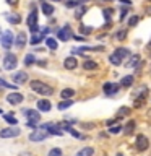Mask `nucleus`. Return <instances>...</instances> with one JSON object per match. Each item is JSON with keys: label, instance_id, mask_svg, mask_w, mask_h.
<instances>
[{"label": "nucleus", "instance_id": "5701e85b", "mask_svg": "<svg viewBox=\"0 0 151 156\" xmlns=\"http://www.w3.org/2000/svg\"><path fill=\"white\" fill-rule=\"evenodd\" d=\"M83 68H85V70H96L97 63L94 60H86L85 63H83Z\"/></svg>", "mask_w": 151, "mask_h": 156}, {"label": "nucleus", "instance_id": "2eb2a0df", "mask_svg": "<svg viewBox=\"0 0 151 156\" xmlns=\"http://www.w3.org/2000/svg\"><path fill=\"white\" fill-rule=\"evenodd\" d=\"M51 101H47V99H39L37 101V109L39 111H42V112H49L51 111Z\"/></svg>", "mask_w": 151, "mask_h": 156}, {"label": "nucleus", "instance_id": "37998d69", "mask_svg": "<svg viewBox=\"0 0 151 156\" xmlns=\"http://www.w3.org/2000/svg\"><path fill=\"white\" fill-rule=\"evenodd\" d=\"M125 15H127V10H122V13H120V20H124V18H125Z\"/></svg>", "mask_w": 151, "mask_h": 156}, {"label": "nucleus", "instance_id": "bb28decb", "mask_svg": "<svg viewBox=\"0 0 151 156\" xmlns=\"http://www.w3.org/2000/svg\"><path fill=\"white\" fill-rule=\"evenodd\" d=\"M34 62H36V57H34L33 54H28V55L24 57V65H26V67H31Z\"/></svg>", "mask_w": 151, "mask_h": 156}, {"label": "nucleus", "instance_id": "79ce46f5", "mask_svg": "<svg viewBox=\"0 0 151 156\" xmlns=\"http://www.w3.org/2000/svg\"><path fill=\"white\" fill-rule=\"evenodd\" d=\"M7 3H8V5H12V7H13V5H16V3H18V0H7Z\"/></svg>", "mask_w": 151, "mask_h": 156}, {"label": "nucleus", "instance_id": "dca6fc26", "mask_svg": "<svg viewBox=\"0 0 151 156\" xmlns=\"http://www.w3.org/2000/svg\"><path fill=\"white\" fill-rule=\"evenodd\" d=\"M119 85H115V83H106L104 85V91L106 94H115L117 91H119Z\"/></svg>", "mask_w": 151, "mask_h": 156}, {"label": "nucleus", "instance_id": "f3484780", "mask_svg": "<svg viewBox=\"0 0 151 156\" xmlns=\"http://www.w3.org/2000/svg\"><path fill=\"white\" fill-rule=\"evenodd\" d=\"M136 65H140V55H138V54H135V55H130L128 60H127V65H125V67L133 68V67H136Z\"/></svg>", "mask_w": 151, "mask_h": 156}, {"label": "nucleus", "instance_id": "7c9ffc66", "mask_svg": "<svg viewBox=\"0 0 151 156\" xmlns=\"http://www.w3.org/2000/svg\"><path fill=\"white\" fill-rule=\"evenodd\" d=\"M109 62L112 63V65H120L122 63V60L117 55H114V54H112V55H109Z\"/></svg>", "mask_w": 151, "mask_h": 156}, {"label": "nucleus", "instance_id": "a19ab883", "mask_svg": "<svg viewBox=\"0 0 151 156\" xmlns=\"http://www.w3.org/2000/svg\"><path fill=\"white\" fill-rule=\"evenodd\" d=\"M111 13H112V10H111V8L104 10V16H106V18H111Z\"/></svg>", "mask_w": 151, "mask_h": 156}, {"label": "nucleus", "instance_id": "6ab92c4d", "mask_svg": "<svg viewBox=\"0 0 151 156\" xmlns=\"http://www.w3.org/2000/svg\"><path fill=\"white\" fill-rule=\"evenodd\" d=\"M42 39H46V37H44V33H34L31 36V39H29V42H31L33 46H36V44H39Z\"/></svg>", "mask_w": 151, "mask_h": 156}, {"label": "nucleus", "instance_id": "cd10ccee", "mask_svg": "<svg viewBox=\"0 0 151 156\" xmlns=\"http://www.w3.org/2000/svg\"><path fill=\"white\" fill-rule=\"evenodd\" d=\"M7 20L13 24H18L19 21H21V16H19V15H7Z\"/></svg>", "mask_w": 151, "mask_h": 156}, {"label": "nucleus", "instance_id": "c85d7f7f", "mask_svg": "<svg viewBox=\"0 0 151 156\" xmlns=\"http://www.w3.org/2000/svg\"><path fill=\"white\" fill-rule=\"evenodd\" d=\"M3 119L7 120L10 125H16V124H18V119H15L12 114H5V115H3Z\"/></svg>", "mask_w": 151, "mask_h": 156}, {"label": "nucleus", "instance_id": "c03bdc74", "mask_svg": "<svg viewBox=\"0 0 151 156\" xmlns=\"http://www.w3.org/2000/svg\"><path fill=\"white\" fill-rule=\"evenodd\" d=\"M120 2H122V3H127V5H132L130 0H120Z\"/></svg>", "mask_w": 151, "mask_h": 156}, {"label": "nucleus", "instance_id": "4be33fe9", "mask_svg": "<svg viewBox=\"0 0 151 156\" xmlns=\"http://www.w3.org/2000/svg\"><path fill=\"white\" fill-rule=\"evenodd\" d=\"M46 44H47L49 49H52V51H57V47H58V44L54 37H46Z\"/></svg>", "mask_w": 151, "mask_h": 156}, {"label": "nucleus", "instance_id": "8fccbe9b", "mask_svg": "<svg viewBox=\"0 0 151 156\" xmlns=\"http://www.w3.org/2000/svg\"><path fill=\"white\" fill-rule=\"evenodd\" d=\"M0 112H2V111H0Z\"/></svg>", "mask_w": 151, "mask_h": 156}, {"label": "nucleus", "instance_id": "4468645a", "mask_svg": "<svg viewBox=\"0 0 151 156\" xmlns=\"http://www.w3.org/2000/svg\"><path fill=\"white\" fill-rule=\"evenodd\" d=\"M76 65H78V62H76L75 57H67L65 60H63V67H65L67 70H73V68H76Z\"/></svg>", "mask_w": 151, "mask_h": 156}, {"label": "nucleus", "instance_id": "de8ad7c7", "mask_svg": "<svg viewBox=\"0 0 151 156\" xmlns=\"http://www.w3.org/2000/svg\"><path fill=\"white\" fill-rule=\"evenodd\" d=\"M117 156H122V154H117Z\"/></svg>", "mask_w": 151, "mask_h": 156}, {"label": "nucleus", "instance_id": "58836bf2", "mask_svg": "<svg viewBox=\"0 0 151 156\" xmlns=\"http://www.w3.org/2000/svg\"><path fill=\"white\" fill-rule=\"evenodd\" d=\"M120 130H122V127H120V125H115V127H111V129H109L111 133H119Z\"/></svg>", "mask_w": 151, "mask_h": 156}, {"label": "nucleus", "instance_id": "f03ea898", "mask_svg": "<svg viewBox=\"0 0 151 156\" xmlns=\"http://www.w3.org/2000/svg\"><path fill=\"white\" fill-rule=\"evenodd\" d=\"M16 63H18V58L13 52L5 54V57H3V68L5 70H13L16 67Z\"/></svg>", "mask_w": 151, "mask_h": 156}, {"label": "nucleus", "instance_id": "412c9836", "mask_svg": "<svg viewBox=\"0 0 151 156\" xmlns=\"http://www.w3.org/2000/svg\"><path fill=\"white\" fill-rule=\"evenodd\" d=\"M93 154H94V150L91 146H86V148H81L75 156H93Z\"/></svg>", "mask_w": 151, "mask_h": 156}, {"label": "nucleus", "instance_id": "473e14b6", "mask_svg": "<svg viewBox=\"0 0 151 156\" xmlns=\"http://www.w3.org/2000/svg\"><path fill=\"white\" fill-rule=\"evenodd\" d=\"M128 114H130L128 107H122V109H119V117L117 119H120V115H128Z\"/></svg>", "mask_w": 151, "mask_h": 156}, {"label": "nucleus", "instance_id": "f704fd0d", "mask_svg": "<svg viewBox=\"0 0 151 156\" xmlns=\"http://www.w3.org/2000/svg\"><path fill=\"white\" fill-rule=\"evenodd\" d=\"M138 20H140V18L136 16V15H135V16H132V18L128 20V26H135V24L138 23Z\"/></svg>", "mask_w": 151, "mask_h": 156}, {"label": "nucleus", "instance_id": "9b49d317", "mask_svg": "<svg viewBox=\"0 0 151 156\" xmlns=\"http://www.w3.org/2000/svg\"><path fill=\"white\" fill-rule=\"evenodd\" d=\"M47 132H44V130H34L31 135H29V140L31 141H42V140H46L47 138Z\"/></svg>", "mask_w": 151, "mask_h": 156}, {"label": "nucleus", "instance_id": "49530a36", "mask_svg": "<svg viewBox=\"0 0 151 156\" xmlns=\"http://www.w3.org/2000/svg\"><path fill=\"white\" fill-rule=\"evenodd\" d=\"M104 2H111V0H104Z\"/></svg>", "mask_w": 151, "mask_h": 156}, {"label": "nucleus", "instance_id": "f8f14e48", "mask_svg": "<svg viewBox=\"0 0 151 156\" xmlns=\"http://www.w3.org/2000/svg\"><path fill=\"white\" fill-rule=\"evenodd\" d=\"M24 114L28 115V122H33V124H37L39 120H41V117H39V112L37 111H33V109H28Z\"/></svg>", "mask_w": 151, "mask_h": 156}, {"label": "nucleus", "instance_id": "e433bc0d", "mask_svg": "<svg viewBox=\"0 0 151 156\" xmlns=\"http://www.w3.org/2000/svg\"><path fill=\"white\" fill-rule=\"evenodd\" d=\"M80 31H81V34H90L93 29L90 26H80Z\"/></svg>", "mask_w": 151, "mask_h": 156}, {"label": "nucleus", "instance_id": "3c124183", "mask_svg": "<svg viewBox=\"0 0 151 156\" xmlns=\"http://www.w3.org/2000/svg\"><path fill=\"white\" fill-rule=\"evenodd\" d=\"M57 2H58V0H57Z\"/></svg>", "mask_w": 151, "mask_h": 156}, {"label": "nucleus", "instance_id": "39448f33", "mask_svg": "<svg viewBox=\"0 0 151 156\" xmlns=\"http://www.w3.org/2000/svg\"><path fill=\"white\" fill-rule=\"evenodd\" d=\"M57 37L60 39V41H68V39H72L73 37V34H72V29H70V26H68V24H65V26L63 28H60L57 31Z\"/></svg>", "mask_w": 151, "mask_h": 156}, {"label": "nucleus", "instance_id": "aec40b11", "mask_svg": "<svg viewBox=\"0 0 151 156\" xmlns=\"http://www.w3.org/2000/svg\"><path fill=\"white\" fill-rule=\"evenodd\" d=\"M41 8H42V12H44L46 16H51V15L54 13V7H52L51 3H47V2H42L41 3Z\"/></svg>", "mask_w": 151, "mask_h": 156}, {"label": "nucleus", "instance_id": "f257e3e1", "mask_svg": "<svg viewBox=\"0 0 151 156\" xmlns=\"http://www.w3.org/2000/svg\"><path fill=\"white\" fill-rule=\"evenodd\" d=\"M31 88H33L34 93H37V94H41V96H52L54 94L52 88L49 86V85H46V83L39 81V80L31 81Z\"/></svg>", "mask_w": 151, "mask_h": 156}, {"label": "nucleus", "instance_id": "9d476101", "mask_svg": "<svg viewBox=\"0 0 151 156\" xmlns=\"http://www.w3.org/2000/svg\"><path fill=\"white\" fill-rule=\"evenodd\" d=\"M148 146H149V141H148V138H146L145 135H138V136H136V150H138V151H145Z\"/></svg>", "mask_w": 151, "mask_h": 156}, {"label": "nucleus", "instance_id": "20e7f679", "mask_svg": "<svg viewBox=\"0 0 151 156\" xmlns=\"http://www.w3.org/2000/svg\"><path fill=\"white\" fill-rule=\"evenodd\" d=\"M28 26H29V29H31L33 34L37 33L39 26H37V12H36V8H33L31 13H29V16H28Z\"/></svg>", "mask_w": 151, "mask_h": 156}, {"label": "nucleus", "instance_id": "a878e982", "mask_svg": "<svg viewBox=\"0 0 151 156\" xmlns=\"http://www.w3.org/2000/svg\"><path fill=\"white\" fill-rule=\"evenodd\" d=\"M132 83H133V76H132V75H127V76H124V78H122V81H120V85L122 86H130L132 85Z\"/></svg>", "mask_w": 151, "mask_h": 156}, {"label": "nucleus", "instance_id": "ddd939ff", "mask_svg": "<svg viewBox=\"0 0 151 156\" xmlns=\"http://www.w3.org/2000/svg\"><path fill=\"white\" fill-rule=\"evenodd\" d=\"M13 44H15L18 49L24 47V44H26V33H18V36H16V39L13 41Z\"/></svg>", "mask_w": 151, "mask_h": 156}, {"label": "nucleus", "instance_id": "72a5a7b5", "mask_svg": "<svg viewBox=\"0 0 151 156\" xmlns=\"http://www.w3.org/2000/svg\"><path fill=\"white\" fill-rule=\"evenodd\" d=\"M65 5L68 8H73V7H76V5H78V0H67Z\"/></svg>", "mask_w": 151, "mask_h": 156}, {"label": "nucleus", "instance_id": "c9c22d12", "mask_svg": "<svg viewBox=\"0 0 151 156\" xmlns=\"http://www.w3.org/2000/svg\"><path fill=\"white\" fill-rule=\"evenodd\" d=\"M0 86H3V88H16L15 85H10L8 81H5V80H2V78H0Z\"/></svg>", "mask_w": 151, "mask_h": 156}, {"label": "nucleus", "instance_id": "7ed1b4c3", "mask_svg": "<svg viewBox=\"0 0 151 156\" xmlns=\"http://www.w3.org/2000/svg\"><path fill=\"white\" fill-rule=\"evenodd\" d=\"M13 34H12V31H5V33H2V36H0V44H2V47L3 49H8L13 46Z\"/></svg>", "mask_w": 151, "mask_h": 156}, {"label": "nucleus", "instance_id": "a18cd8bd", "mask_svg": "<svg viewBox=\"0 0 151 156\" xmlns=\"http://www.w3.org/2000/svg\"><path fill=\"white\" fill-rule=\"evenodd\" d=\"M85 2H88V0H78V3H85Z\"/></svg>", "mask_w": 151, "mask_h": 156}, {"label": "nucleus", "instance_id": "ea45409f", "mask_svg": "<svg viewBox=\"0 0 151 156\" xmlns=\"http://www.w3.org/2000/svg\"><path fill=\"white\" fill-rule=\"evenodd\" d=\"M125 36H127V33H125V31H119V33L115 34V39H119V41H122V39H124Z\"/></svg>", "mask_w": 151, "mask_h": 156}, {"label": "nucleus", "instance_id": "0eeeda50", "mask_svg": "<svg viewBox=\"0 0 151 156\" xmlns=\"http://www.w3.org/2000/svg\"><path fill=\"white\" fill-rule=\"evenodd\" d=\"M41 130H47V133H51V135H58L60 136L63 132L60 130V125H55V124H46V125H42L41 127Z\"/></svg>", "mask_w": 151, "mask_h": 156}, {"label": "nucleus", "instance_id": "09e8293b", "mask_svg": "<svg viewBox=\"0 0 151 156\" xmlns=\"http://www.w3.org/2000/svg\"><path fill=\"white\" fill-rule=\"evenodd\" d=\"M0 36H2V33H0Z\"/></svg>", "mask_w": 151, "mask_h": 156}, {"label": "nucleus", "instance_id": "2f4dec72", "mask_svg": "<svg viewBox=\"0 0 151 156\" xmlns=\"http://www.w3.org/2000/svg\"><path fill=\"white\" fill-rule=\"evenodd\" d=\"M47 156H62V150L60 148H52L51 151H49Z\"/></svg>", "mask_w": 151, "mask_h": 156}, {"label": "nucleus", "instance_id": "6e6552de", "mask_svg": "<svg viewBox=\"0 0 151 156\" xmlns=\"http://www.w3.org/2000/svg\"><path fill=\"white\" fill-rule=\"evenodd\" d=\"M13 83H15V86H18V85H23V83H26L28 81V75H26V72H16V73H13Z\"/></svg>", "mask_w": 151, "mask_h": 156}, {"label": "nucleus", "instance_id": "a211bd4d", "mask_svg": "<svg viewBox=\"0 0 151 156\" xmlns=\"http://www.w3.org/2000/svg\"><path fill=\"white\" fill-rule=\"evenodd\" d=\"M114 55H117L122 60V58H125V57H130V51H128V49H125V47H119V49H115Z\"/></svg>", "mask_w": 151, "mask_h": 156}, {"label": "nucleus", "instance_id": "b1692460", "mask_svg": "<svg viewBox=\"0 0 151 156\" xmlns=\"http://www.w3.org/2000/svg\"><path fill=\"white\" fill-rule=\"evenodd\" d=\"M73 104V101L72 99H65V101H62V102H58L57 104V109H60V111H63V109H68Z\"/></svg>", "mask_w": 151, "mask_h": 156}, {"label": "nucleus", "instance_id": "c756f323", "mask_svg": "<svg viewBox=\"0 0 151 156\" xmlns=\"http://www.w3.org/2000/svg\"><path fill=\"white\" fill-rule=\"evenodd\" d=\"M133 129H135V122H133V120H130L128 124L125 125V133H127V135H130L132 132H133Z\"/></svg>", "mask_w": 151, "mask_h": 156}, {"label": "nucleus", "instance_id": "393cba45", "mask_svg": "<svg viewBox=\"0 0 151 156\" xmlns=\"http://www.w3.org/2000/svg\"><path fill=\"white\" fill-rule=\"evenodd\" d=\"M75 94V91L72 90V88H65V90H63L62 93H60V96L63 98V99H70V98Z\"/></svg>", "mask_w": 151, "mask_h": 156}, {"label": "nucleus", "instance_id": "1a4fd4ad", "mask_svg": "<svg viewBox=\"0 0 151 156\" xmlns=\"http://www.w3.org/2000/svg\"><path fill=\"white\" fill-rule=\"evenodd\" d=\"M7 101L10 102V104H19V102H23V94L21 93H18V91H15V93H8L7 94Z\"/></svg>", "mask_w": 151, "mask_h": 156}, {"label": "nucleus", "instance_id": "4c0bfd02", "mask_svg": "<svg viewBox=\"0 0 151 156\" xmlns=\"http://www.w3.org/2000/svg\"><path fill=\"white\" fill-rule=\"evenodd\" d=\"M85 12H86V8H85V7L78 8V10H76V15H75V16H76V18H81L83 15H85Z\"/></svg>", "mask_w": 151, "mask_h": 156}, {"label": "nucleus", "instance_id": "423d86ee", "mask_svg": "<svg viewBox=\"0 0 151 156\" xmlns=\"http://www.w3.org/2000/svg\"><path fill=\"white\" fill-rule=\"evenodd\" d=\"M18 135H19V129H15V127H8V129L0 130V138H15Z\"/></svg>", "mask_w": 151, "mask_h": 156}]
</instances>
